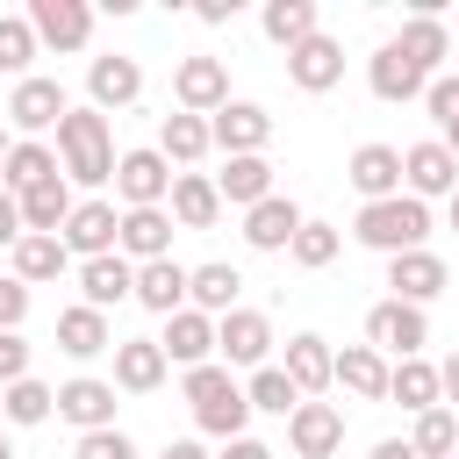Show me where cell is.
<instances>
[{"label": "cell", "mask_w": 459, "mask_h": 459, "mask_svg": "<svg viewBox=\"0 0 459 459\" xmlns=\"http://www.w3.org/2000/svg\"><path fill=\"white\" fill-rule=\"evenodd\" d=\"M402 194L423 201V208H430V201H452V194H459V158H452L437 136L409 143V151H402Z\"/></svg>", "instance_id": "8992f818"}, {"label": "cell", "mask_w": 459, "mask_h": 459, "mask_svg": "<svg viewBox=\"0 0 459 459\" xmlns=\"http://www.w3.org/2000/svg\"><path fill=\"white\" fill-rule=\"evenodd\" d=\"M330 387H344L351 402H387V359L373 344H344L330 351Z\"/></svg>", "instance_id": "44dd1931"}, {"label": "cell", "mask_w": 459, "mask_h": 459, "mask_svg": "<svg viewBox=\"0 0 459 459\" xmlns=\"http://www.w3.org/2000/svg\"><path fill=\"white\" fill-rule=\"evenodd\" d=\"M136 308H151V316H179V308H186V265H179V258H151V265H136Z\"/></svg>", "instance_id": "f546056e"}, {"label": "cell", "mask_w": 459, "mask_h": 459, "mask_svg": "<svg viewBox=\"0 0 459 459\" xmlns=\"http://www.w3.org/2000/svg\"><path fill=\"white\" fill-rule=\"evenodd\" d=\"M57 351L65 359H100V351H115V323L100 308L72 301V308H57Z\"/></svg>", "instance_id": "484cf974"}, {"label": "cell", "mask_w": 459, "mask_h": 459, "mask_svg": "<svg viewBox=\"0 0 459 459\" xmlns=\"http://www.w3.org/2000/svg\"><path fill=\"white\" fill-rule=\"evenodd\" d=\"M394 50H402L423 79H437V65L452 57V29H445L437 14H409V22H402V36H394Z\"/></svg>", "instance_id": "f1b7e54d"}, {"label": "cell", "mask_w": 459, "mask_h": 459, "mask_svg": "<svg viewBox=\"0 0 459 459\" xmlns=\"http://www.w3.org/2000/svg\"><path fill=\"white\" fill-rule=\"evenodd\" d=\"M136 93H143V65L136 57H93L86 65V108H100V115H115V108H136Z\"/></svg>", "instance_id": "9a60e30c"}, {"label": "cell", "mask_w": 459, "mask_h": 459, "mask_svg": "<svg viewBox=\"0 0 459 459\" xmlns=\"http://www.w3.org/2000/svg\"><path fill=\"white\" fill-rule=\"evenodd\" d=\"M29 65H36V29H29V14H0V72L22 86Z\"/></svg>", "instance_id": "b9f144b4"}, {"label": "cell", "mask_w": 459, "mask_h": 459, "mask_svg": "<svg viewBox=\"0 0 459 459\" xmlns=\"http://www.w3.org/2000/svg\"><path fill=\"white\" fill-rule=\"evenodd\" d=\"M115 251H122L129 265L172 258V215H165V208H122V222H115Z\"/></svg>", "instance_id": "e0dca14e"}, {"label": "cell", "mask_w": 459, "mask_h": 459, "mask_svg": "<svg viewBox=\"0 0 459 459\" xmlns=\"http://www.w3.org/2000/svg\"><path fill=\"white\" fill-rule=\"evenodd\" d=\"M115 222H122V208L115 201H72V215H65V230H57V244L72 251V258H108L115 251Z\"/></svg>", "instance_id": "7c38bea8"}, {"label": "cell", "mask_w": 459, "mask_h": 459, "mask_svg": "<svg viewBox=\"0 0 459 459\" xmlns=\"http://www.w3.org/2000/svg\"><path fill=\"white\" fill-rule=\"evenodd\" d=\"M301 222H308V215H301L287 194H265L258 208H244V244H251V251H287Z\"/></svg>", "instance_id": "d4e9b609"}, {"label": "cell", "mask_w": 459, "mask_h": 459, "mask_svg": "<svg viewBox=\"0 0 459 459\" xmlns=\"http://www.w3.org/2000/svg\"><path fill=\"white\" fill-rule=\"evenodd\" d=\"M22 316H29V287L7 273V280H0V330H22Z\"/></svg>", "instance_id": "bcb514c9"}, {"label": "cell", "mask_w": 459, "mask_h": 459, "mask_svg": "<svg viewBox=\"0 0 459 459\" xmlns=\"http://www.w3.org/2000/svg\"><path fill=\"white\" fill-rule=\"evenodd\" d=\"M158 387H165L158 337H115V394H158Z\"/></svg>", "instance_id": "603a6c76"}, {"label": "cell", "mask_w": 459, "mask_h": 459, "mask_svg": "<svg viewBox=\"0 0 459 459\" xmlns=\"http://www.w3.org/2000/svg\"><path fill=\"white\" fill-rule=\"evenodd\" d=\"M7 258H14V280H22V287H43V280H65V273H72V251H65L57 237H22Z\"/></svg>", "instance_id": "d590c367"}, {"label": "cell", "mask_w": 459, "mask_h": 459, "mask_svg": "<svg viewBox=\"0 0 459 459\" xmlns=\"http://www.w3.org/2000/svg\"><path fill=\"white\" fill-rule=\"evenodd\" d=\"M437 394H445V409H459V351L437 359Z\"/></svg>", "instance_id": "681fc988"}, {"label": "cell", "mask_w": 459, "mask_h": 459, "mask_svg": "<svg viewBox=\"0 0 459 459\" xmlns=\"http://www.w3.org/2000/svg\"><path fill=\"white\" fill-rule=\"evenodd\" d=\"M115 194H122V208H165V194H172V165L158 158V143L115 158Z\"/></svg>", "instance_id": "30bf717a"}, {"label": "cell", "mask_w": 459, "mask_h": 459, "mask_svg": "<svg viewBox=\"0 0 459 459\" xmlns=\"http://www.w3.org/2000/svg\"><path fill=\"white\" fill-rule=\"evenodd\" d=\"M237 287H244V273L222 265V258L186 265V308H201V316H230V308H237Z\"/></svg>", "instance_id": "4dcf8cb0"}, {"label": "cell", "mask_w": 459, "mask_h": 459, "mask_svg": "<svg viewBox=\"0 0 459 459\" xmlns=\"http://www.w3.org/2000/svg\"><path fill=\"white\" fill-rule=\"evenodd\" d=\"M0 459H14V445H7V430H0Z\"/></svg>", "instance_id": "6f0895ef"}, {"label": "cell", "mask_w": 459, "mask_h": 459, "mask_svg": "<svg viewBox=\"0 0 459 459\" xmlns=\"http://www.w3.org/2000/svg\"><path fill=\"white\" fill-rule=\"evenodd\" d=\"M29 29H36V50H86L93 43V7L86 0H29Z\"/></svg>", "instance_id": "52a82bcc"}, {"label": "cell", "mask_w": 459, "mask_h": 459, "mask_svg": "<svg viewBox=\"0 0 459 459\" xmlns=\"http://www.w3.org/2000/svg\"><path fill=\"white\" fill-rule=\"evenodd\" d=\"M366 86H373V100L402 108V100H423V86H430V79H423V72H416V65H409L394 43H380V50L366 57Z\"/></svg>", "instance_id": "cb8c5ba5"}, {"label": "cell", "mask_w": 459, "mask_h": 459, "mask_svg": "<svg viewBox=\"0 0 459 459\" xmlns=\"http://www.w3.org/2000/svg\"><path fill=\"white\" fill-rule=\"evenodd\" d=\"M287 79H294L301 93H330V86L344 79V43L316 29L308 43H294V50H287Z\"/></svg>", "instance_id": "d6986e66"}, {"label": "cell", "mask_w": 459, "mask_h": 459, "mask_svg": "<svg viewBox=\"0 0 459 459\" xmlns=\"http://www.w3.org/2000/svg\"><path fill=\"white\" fill-rule=\"evenodd\" d=\"M452 287V265L423 244V251H402V258H387V301H409V308H430L437 294Z\"/></svg>", "instance_id": "9c48e42d"}, {"label": "cell", "mask_w": 459, "mask_h": 459, "mask_svg": "<svg viewBox=\"0 0 459 459\" xmlns=\"http://www.w3.org/2000/svg\"><path fill=\"white\" fill-rule=\"evenodd\" d=\"M158 351H165V366H179V373L208 366V359H215V316H201V308H179V316H165V330H158Z\"/></svg>", "instance_id": "4fadbf2b"}, {"label": "cell", "mask_w": 459, "mask_h": 459, "mask_svg": "<svg viewBox=\"0 0 459 459\" xmlns=\"http://www.w3.org/2000/svg\"><path fill=\"white\" fill-rule=\"evenodd\" d=\"M50 151H57V172L72 186H115V129L100 108H65Z\"/></svg>", "instance_id": "6da1fadb"}, {"label": "cell", "mask_w": 459, "mask_h": 459, "mask_svg": "<svg viewBox=\"0 0 459 459\" xmlns=\"http://www.w3.org/2000/svg\"><path fill=\"white\" fill-rule=\"evenodd\" d=\"M344 179H351L359 208H366V201H394V194H402V151H394V143H359L351 165H344Z\"/></svg>", "instance_id": "2e32d148"}, {"label": "cell", "mask_w": 459, "mask_h": 459, "mask_svg": "<svg viewBox=\"0 0 459 459\" xmlns=\"http://www.w3.org/2000/svg\"><path fill=\"white\" fill-rule=\"evenodd\" d=\"M65 108H72V93H65L57 79L29 72V79L7 93V129H14L22 143H43V129H57V122H65Z\"/></svg>", "instance_id": "3957f363"}, {"label": "cell", "mask_w": 459, "mask_h": 459, "mask_svg": "<svg viewBox=\"0 0 459 459\" xmlns=\"http://www.w3.org/2000/svg\"><path fill=\"white\" fill-rule=\"evenodd\" d=\"M158 459H215V452H208V445H201V437H172V445H165V452H158Z\"/></svg>", "instance_id": "816d5d0a"}, {"label": "cell", "mask_w": 459, "mask_h": 459, "mask_svg": "<svg viewBox=\"0 0 459 459\" xmlns=\"http://www.w3.org/2000/svg\"><path fill=\"white\" fill-rule=\"evenodd\" d=\"M287 445H294V459H330L344 445V409L337 402H301L287 416Z\"/></svg>", "instance_id": "ac0fdd59"}, {"label": "cell", "mask_w": 459, "mask_h": 459, "mask_svg": "<svg viewBox=\"0 0 459 459\" xmlns=\"http://www.w3.org/2000/svg\"><path fill=\"white\" fill-rule=\"evenodd\" d=\"M409 452H416V459H452V452H459V409H445V402L423 409L416 430H409Z\"/></svg>", "instance_id": "ab89813d"}, {"label": "cell", "mask_w": 459, "mask_h": 459, "mask_svg": "<svg viewBox=\"0 0 459 459\" xmlns=\"http://www.w3.org/2000/svg\"><path fill=\"white\" fill-rule=\"evenodd\" d=\"M172 100H179V115H215L222 100H230V65L222 57H179V72H172Z\"/></svg>", "instance_id": "8fae6325"}, {"label": "cell", "mask_w": 459, "mask_h": 459, "mask_svg": "<svg viewBox=\"0 0 459 459\" xmlns=\"http://www.w3.org/2000/svg\"><path fill=\"white\" fill-rule=\"evenodd\" d=\"M165 215L179 230H215L222 222V194L208 172H172V194H165Z\"/></svg>", "instance_id": "7402d4cb"}, {"label": "cell", "mask_w": 459, "mask_h": 459, "mask_svg": "<svg viewBox=\"0 0 459 459\" xmlns=\"http://www.w3.org/2000/svg\"><path fill=\"white\" fill-rule=\"evenodd\" d=\"M366 344H373L380 359H423L430 316L409 308V301H373V308H366Z\"/></svg>", "instance_id": "277c9868"}, {"label": "cell", "mask_w": 459, "mask_h": 459, "mask_svg": "<svg viewBox=\"0 0 459 459\" xmlns=\"http://www.w3.org/2000/svg\"><path fill=\"white\" fill-rule=\"evenodd\" d=\"M337 251H344V230H330V222H316V215H308V222L294 230V244H287V258H294L301 273H323Z\"/></svg>", "instance_id": "60d3db41"}, {"label": "cell", "mask_w": 459, "mask_h": 459, "mask_svg": "<svg viewBox=\"0 0 459 459\" xmlns=\"http://www.w3.org/2000/svg\"><path fill=\"white\" fill-rule=\"evenodd\" d=\"M423 108H430V122L445 129V122H459V72H437L430 86H423Z\"/></svg>", "instance_id": "7bdbcfd3"}, {"label": "cell", "mask_w": 459, "mask_h": 459, "mask_svg": "<svg viewBox=\"0 0 459 459\" xmlns=\"http://www.w3.org/2000/svg\"><path fill=\"white\" fill-rule=\"evenodd\" d=\"M0 416H7L14 430H36V423H50V416H57V387H43V380L29 373V380L0 387Z\"/></svg>", "instance_id": "8d00e7d4"}, {"label": "cell", "mask_w": 459, "mask_h": 459, "mask_svg": "<svg viewBox=\"0 0 459 459\" xmlns=\"http://www.w3.org/2000/svg\"><path fill=\"white\" fill-rule=\"evenodd\" d=\"M79 301L86 308H115V301H136V265L122 258V251H108V258H79Z\"/></svg>", "instance_id": "ffe728a7"}, {"label": "cell", "mask_w": 459, "mask_h": 459, "mask_svg": "<svg viewBox=\"0 0 459 459\" xmlns=\"http://www.w3.org/2000/svg\"><path fill=\"white\" fill-rule=\"evenodd\" d=\"M244 402H251V416H294V409H301V387H294L280 366H258V373L244 380Z\"/></svg>", "instance_id": "f35d334b"}, {"label": "cell", "mask_w": 459, "mask_h": 459, "mask_svg": "<svg viewBox=\"0 0 459 459\" xmlns=\"http://www.w3.org/2000/svg\"><path fill=\"white\" fill-rule=\"evenodd\" d=\"M437 143H445V151L459 158V122H445V129H437Z\"/></svg>", "instance_id": "db71d44e"}, {"label": "cell", "mask_w": 459, "mask_h": 459, "mask_svg": "<svg viewBox=\"0 0 459 459\" xmlns=\"http://www.w3.org/2000/svg\"><path fill=\"white\" fill-rule=\"evenodd\" d=\"M215 194H222V208H258L273 194V158H230L215 172Z\"/></svg>", "instance_id": "836d02e7"}, {"label": "cell", "mask_w": 459, "mask_h": 459, "mask_svg": "<svg viewBox=\"0 0 459 459\" xmlns=\"http://www.w3.org/2000/svg\"><path fill=\"white\" fill-rule=\"evenodd\" d=\"M208 151H215V143H208V115H179V108H172V115L158 122V158H165L172 172H194Z\"/></svg>", "instance_id": "83f0119b"}, {"label": "cell", "mask_w": 459, "mask_h": 459, "mask_svg": "<svg viewBox=\"0 0 459 459\" xmlns=\"http://www.w3.org/2000/svg\"><path fill=\"white\" fill-rule=\"evenodd\" d=\"M258 29H265V43L294 50V43H308L323 29V14H316V0H265L258 7Z\"/></svg>", "instance_id": "d6a6232c"}, {"label": "cell", "mask_w": 459, "mask_h": 459, "mask_svg": "<svg viewBox=\"0 0 459 459\" xmlns=\"http://www.w3.org/2000/svg\"><path fill=\"white\" fill-rule=\"evenodd\" d=\"M22 237H29V230H22V201H14L7 186H0V251H14Z\"/></svg>", "instance_id": "7dc6e473"}, {"label": "cell", "mask_w": 459, "mask_h": 459, "mask_svg": "<svg viewBox=\"0 0 459 459\" xmlns=\"http://www.w3.org/2000/svg\"><path fill=\"white\" fill-rule=\"evenodd\" d=\"M452 459H459V452H452Z\"/></svg>", "instance_id": "91938a15"}, {"label": "cell", "mask_w": 459, "mask_h": 459, "mask_svg": "<svg viewBox=\"0 0 459 459\" xmlns=\"http://www.w3.org/2000/svg\"><path fill=\"white\" fill-rule=\"evenodd\" d=\"M57 416L86 437V430H115V380H93V373H72L57 387Z\"/></svg>", "instance_id": "5bb4252c"}, {"label": "cell", "mask_w": 459, "mask_h": 459, "mask_svg": "<svg viewBox=\"0 0 459 459\" xmlns=\"http://www.w3.org/2000/svg\"><path fill=\"white\" fill-rule=\"evenodd\" d=\"M445 215H452V230H459V194H452V201H445Z\"/></svg>", "instance_id": "9f6ffc18"}, {"label": "cell", "mask_w": 459, "mask_h": 459, "mask_svg": "<svg viewBox=\"0 0 459 459\" xmlns=\"http://www.w3.org/2000/svg\"><path fill=\"white\" fill-rule=\"evenodd\" d=\"M43 179H57V151L14 136V151H7V165H0V186H7V194H29V186H43Z\"/></svg>", "instance_id": "74e56055"}, {"label": "cell", "mask_w": 459, "mask_h": 459, "mask_svg": "<svg viewBox=\"0 0 459 459\" xmlns=\"http://www.w3.org/2000/svg\"><path fill=\"white\" fill-rule=\"evenodd\" d=\"M351 237H359L366 251H380V258L423 251V244H430V208L409 201V194H394V201H366V208L351 215Z\"/></svg>", "instance_id": "7a4b0ae2"}, {"label": "cell", "mask_w": 459, "mask_h": 459, "mask_svg": "<svg viewBox=\"0 0 459 459\" xmlns=\"http://www.w3.org/2000/svg\"><path fill=\"white\" fill-rule=\"evenodd\" d=\"M14 201H22V230H29V237H57L65 215H72V179L57 172V179H43V186H29V194H14Z\"/></svg>", "instance_id": "1f68e13d"}, {"label": "cell", "mask_w": 459, "mask_h": 459, "mask_svg": "<svg viewBox=\"0 0 459 459\" xmlns=\"http://www.w3.org/2000/svg\"><path fill=\"white\" fill-rule=\"evenodd\" d=\"M215 366H273V323L258 308H230L215 316Z\"/></svg>", "instance_id": "ba28073f"}, {"label": "cell", "mask_w": 459, "mask_h": 459, "mask_svg": "<svg viewBox=\"0 0 459 459\" xmlns=\"http://www.w3.org/2000/svg\"><path fill=\"white\" fill-rule=\"evenodd\" d=\"M7 151H14V136H7V129H0V165H7Z\"/></svg>", "instance_id": "11a10c76"}, {"label": "cell", "mask_w": 459, "mask_h": 459, "mask_svg": "<svg viewBox=\"0 0 459 459\" xmlns=\"http://www.w3.org/2000/svg\"><path fill=\"white\" fill-rule=\"evenodd\" d=\"M387 402H402L409 416L437 409V402H445V394H437V366H430V359H394V366H387Z\"/></svg>", "instance_id": "e575fe53"}, {"label": "cell", "mask_w": 459, "mask_h": 459, "mask_svg": "<svg viewBox=\"0 0 459 459\" xmlns=\"http://www.w3.org/2000/svg\"><path fill=\"white\" fill-rule=\"evenodd\" d=\"M208 143H215L222 158H265V143H273V115H265L258 100H222V108L208 115Z\"/></svg>", "instance_id": "5b68a950"}, {"label": "cell", "mask_w": 459, "mask_h": 459, "mask_svg": "<svg viewBox=\"0 0 459 459\" xmlns=\"http://www.w3.org/2000/svg\"><path fill=\"white\" fill-rule=\"evenodd\" d=\"M215 459H273V445H265V437H251V430H244V437H230V445H222V452H215Z\"/></svg>", "instance_id": "c3c4849f"}, {"label": "cell", "mask_w": 459, "mask_h": 459, "mask_svg": "<svg viewBox=\"0 0 459 459\" xmlns=\"http://www.w3.org/2000/svg\"><path fill=\"white\" fill-rule=\"evenodd\" d=\"M194 14H201L208 29H222V22H237V0H194Z\"/></svg>", "instance_id": "f907efd6"}, {"label": "cell", "mask_w": 459, "mask_h": 459, "mask_svg": "<svg viewBox=\"0 0 459 459\" xmlns=\"http://www.w3.org/2000/svg\"><path fill=\"white\" fill-rule=\"evenodd\" d=\"M452 57H459V36H452Z\"/></svg>", "instance_id": "680465c9"}, {"label": "cell", "mask_w": 459, "mask_h": 459, "mask_svg": "<svg viewBox=\"0 0 459 459\" xmlns=\"http://www.w3.org/2000/svg\"><path fill=\"white\" fill-rule=\"evenodd\" d=\"M366 459H416V452H409V437H380Z\"/></svg>", "instance_id": "f5cc1de1"}, {"label": "cell", "mask_w": 459, "mask_h": 459, "mask_svg": "<svg viewBox=\"0 0 459 459\" xmlns=\"http://www.w3.org/2000/svg\"><path fill=\"white\" fill-rule=\"evenodd\" d=\"M29 380V337L22 330H0V387Z\"/></svg>", "instance_id": "f6af8a7d"}, {"label": "cell", "mask_w": 459, "mask_h": 459, "mask_svg": "<svg viewBox=\"0 0 459 459\" xmlns=\"http://www.w3.org/2000/svg\"><path fill=\"white\" fill-rule=\"evenodd\" d=\"M280 373L301 387V402H316V394L330 387V337L294 330V337H287V351H280Z\"/></svg>", "instance_id": "4316f807"}, {"label": "cell", "mask_w": 459, "mask_h": 459, "mask_svg": "<svg viewBox=\"0 0 459 459\" xmlns=\"http://www.w3.org/2000/svg\"><path fill=\"white\" fill-rule=\"evenodd\" d=\"M72 459H136V445H129V430H86L72 445Z\"/></svg>", "instance_id": "ee69618b"}]
</instances>
